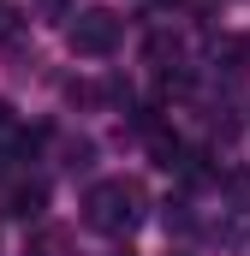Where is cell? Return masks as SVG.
<instances>
[{
	"label": "cell",
	"mask_w": 250,
	"mask_h": 256,
	"mask_svg": "<svg viewBox=\"0 0 250 256\" xmlns=\"http://www.w3.org/2000/svg\"><path fill=\"white\" fill-rule=\"evenodd\" d=\"M42 202H48V191H42V185H18V191L6 196V214H18V220H36V214H42Z\"/></svg>",
	"instance_id": "obj_3"
},
{
	"label": "cell",
	"mask_w": 250,
	"mask_h": 256,
	"mask_svg": "<svg viewBox=\"0 0 250 256\" xmlns=\"http://www.w3.org/2000/svg\"><path fill=\"white\" fill-rule=\"evenodd\" d=\"M12 30H18V12H12V6H0V42H6Z\"/></svg>",
	"instance_id": "obj_5"
},
{
	"label": "cell",
	"mask_w": 250,
	"mask_h": 256,
	"mask_svg": "<svg viewBox=\"0 0 250 256\" xmlns=\"http://www.w3.org/2000/svg\"><path fill=\"white\" fill-rule=\"evenodd\" d=\"M137 208H143V191L125 185V179H108V185H96V191L84 196V220L96 232H131L137 226Z\"/></svg>",
	"instance_id": "obj_1"
},
{
	"label": "cell",
	"mask_w": 250,
	"mask_h": 256,
	"mask_svg": "<svg viewBox=\"0 0 250 256\" xmlns=\"http://www.w3.org/2000/svg\"><path fill=\"white\" fill-rule=\"evenodd\" d=\"M149 149H155V161H161V167H173V161H179V143H173V137H149Z\"/></svg>",
	"instance_id": "obj_4"
},
{
	"label": "cell",
	"mask_w": 250,
	"mask_h": 256,
	"mask_svg": "<svg viewBox=\"0 0 250 256\" xmlns=\"http://www.w3.org/2000/svg\"><path fill=\"white\" fill-rule=\"evenodd\" d=\"M6 126H12V102H0V131H6Z\"/></svg>",
	"instance_id": "obj_6"
},
{
	"label": "cell",
	"mask_w": 250,
	"mask_h": 256,
	"mask_svg": "<svg viewBox=\"0 0 250 256\" xmlns=\"http://www.w3.org/2000/svg\"><path fill=\"white\" fill-rule=\"evenodd\" d=\"M120 30H125V24L108 12V6H90V12H78V18H72L66 42H72V54L102 60V54H114V48H120Z\"/></svg>",
	"instance_id": "obj_2"
}]
</instances>
